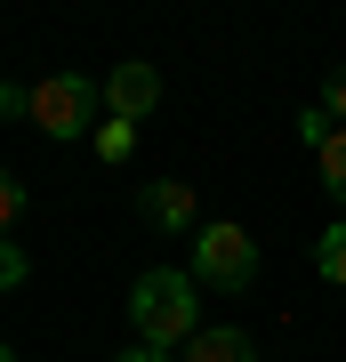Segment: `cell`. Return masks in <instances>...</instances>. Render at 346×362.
Segmentation results:
<instances>
[{"instance_id": "2e32d148", "label": "cell", "mask_w": 346, "mask_h": 362, "mask_svg": "<svg viewBox=\"0 0 346 362\" xmlns=\"http://www.w3.org/2000/svg\"><path fill=\"white\" fill-rule=\"evenodd\" d=\"M0 362H16V346H0Z\"/></svg>"}, {"instance_id": "3957f363", "label": "cell", "mask_w": 346, "mask_h": 362, "mask_svg": "<svg viewBox=\"0 0 346 362\" xmlns=\"http://www.w3.org/2000/svg\"><path fill=\"white\" fill-rule=\"evenodd\" d=\"M97 105H105L97 81H81V73H49V81H33V129L57 137V145L97 137Z\"/></svg>"}, {"instance_id": "9a60e30c", "label": "cell", "mask_w": 346, "mask_h": 362, "mask_svg": "<svg viewBox=\"0 0 346 362\" xmlns=\"http://www.w3.org/2000/svg\"><path fill=\"white\" fill-rule=\"evenodd\" d=\"M113 362H178V354H161V346H121Z\"/></svg>"}, {"instance_id": "6da1fadb", "label": "cell", "mask_w": 346, "mask_h": 362, "mask_svg": "<svg viewBox=\"0 0 346 362\" xmlns=\"http://www.w3.org/2000/svg\"><path fill=\"white\" fill-rule=\"evenodd\" d=\"M129 322H137V346L185 354L193 322H202V282H193L185 266H145L137 282H129Z\"/></svg>"}, {"instance_id": "52a82bcc", "label": "cell", "mask_w": 346, "mask_h": 362, "mask_svg": "<svg viewBox=\"0 0 346 362\" xmlns=\"http://www.w3.org/2000/svg\"><path fill=\"white\" fill-rule=\"evenodd\" d=\"M314 266H322V282L346 290V218H330V226L314 233Z\"/></svg>"}, {"instance_id": "ba28073f", "label": "cell", "mask_w": 346, "mask_h": 362, "mask_svg": "<svg viewBox=\"0 0 346 362\" xmlns=\"http://www.w3.org/2000/svg\"><path fill=\"white\" fill-rule=\"evenodd\" d=\"M322 194H330V202H346V129H330V137H322Z\"/></svg>"}, {"instance_id": "7c38bea8", "label": "cell", "mask_w": 346, "mask_h": 362, "mask_svg": "<svg viewBox=\"0 0 346 362\" xmlns=\"http://www.w3.org/2000/svg\"><path fill=\"white\" fill-rule=\"evenodd\" d=\"M330 129H338V121L322 113V105H306V113H298V137H306V153H322V137H330Z\"/></svg>"}, {"instance_id": "30bf717a", "label": "cell", "mask_w": 346, "mask_h": 362, "mask_svg": "<svg viewBox=\"0 0 346 362\" xmlns=\"http://www.w3.org/2000/svg\"><path fill=\"white\" fill-rule=\"evenodd\" d=\"M25 282H33V258L16 242H0V290H25Z\"/></svg>"}, {"instance_id": "7a4b0ae2", "label": "cell", "mask_w": 346, "mask_h": 362, "mask_svg": "<svg viewBox=\"0 0 346 362\" xmlns=\"http://www.w3.org/2000/svg\"><path fill=\"white\" fill-rule=\"evenodd\" d=\"M193 282L242 298L258 282V233L233 226V218H202V233H193Z\"/></svg>"}, {"instance_id": "277c9868", "label": "cell", "mask_w": 346, "mask_h": 362, "mask_svg": "<svg viewBox=\"0 0 346 362\" xmlns=\"http://www.w3.org/2000/svg\"><path fill=\"white\" fill-rule=\"evenodd\" d=\"M97 89H105V113L137 129V121H145V113H154V105H161V73L145 65V57H129V65H113V73L97 81Z\"/></svg>"}, {"instance_id": "8fae6325", "label": "cell", "mask_w": 346, "mask_h": 362, "mask_svg": "<svg viewBox=\"0 0 346 362\" xmlns=\"http://www.w3.org/2000/svg\"><path fill=\"white\" fill-rule=\"evenodd\" d=\"M16 218H25V185L0 169V242H8V226H16Z\"/></svg>"}, {"instance_id": "4fadbf2b", "label": "cell", "mask_w": 346, "mask_h": 362, "mask_svg": "<svg viewBox=\"0 0 346 362\" xmlns=\"http://www.w3.org/2000/svg\"><path fill=\"white\" fill-rule=\"evenodd\" d=\"M322 113H330V121H338V129H346V65H338L330 81H322Z\"/></svg>"}, {"instance_id": "5bb4252c", "label": "cell", "mask_w": 346, "mask_h": 362, "mask_svg": "<svg viewBox=\"0 0 346 362\" xmlns=\"http://www.w3.org/2000/svg\"><path fill=\"white\" fill-rule=\"evenodd\" d=\"M16 113L33 121V89H16V81H0V121H16Z\"/></svg>"}, {"instance_id": "8992f818", "label": "cell", "mask_w": 346, "mask_h": 362, "mask_svg": "<svg viewBox=\"0 0 346 362\" xmlns=\"http://www.w3.org/2000/svg\"><path fill=\"white\" fill-rule=\"evenodd\" d=\"M178 362H258V338H250L242 322H202Z\"/></svg>"}, {"instance_id": "5b68a950", "label": "cell", "mask_w": 346, "mask_h": 362, "mask_svg": "<svg viewBox=\"0 0 346 362\" xmlns=\"http://www.w3.org/2000/svg\"><path fill=\"white\" fill-rule=\"evenodd\" d=\"M137 209H145L154 233H202V194H193L185 177H154V185L137 194Z\"/></svg>"}, {"instance_id": "9c48e42d", "label": "cell", "mask_w": 346, "mask_h": 362, "mask_svg": "<svg viewBox=\"0 0 346 362\" xmlns=\"http://www.w3.org/2000/svg\"><path fill=\"white\" fill-rule=\"evenodd\" d=\"M97 161H129V153H137V129H129V121H97Z\"/></svg>"}]
</instances>
